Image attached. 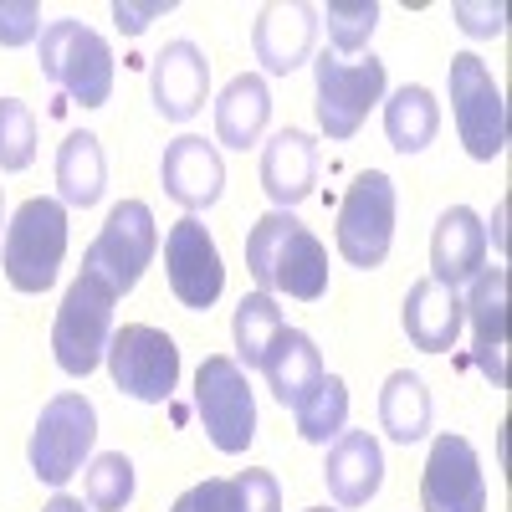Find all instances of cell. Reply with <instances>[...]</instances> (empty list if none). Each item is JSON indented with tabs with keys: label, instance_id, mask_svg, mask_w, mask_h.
Wrapping results in <instances>:
<instances>
[{
	"label": "cell",
	"instance_id": "cell-16",
	"mask_svg": "<svg viewBox=\"0 0 512 512\" xmlns=\"http://www.w3.org/2000/svg\"><path fill=\"white\" fill-rule=\"evenodd\" d=\"M159 180H164V195L185 205L190 216L195 210H210L226 190V164H221V149L205 144L200 134H180L175 144L164 149L159 159Z\"/></svg>",
	"mask_w": 512,
	"mask_h": 512
},
{
	"label": "cell",
	"instance_id": "cell-30",
	"mask_svg": "<svg viewBox=\"0 0 512 512\" xmlns=\"http://www.w3.org/2000/svg\"><path fill=\"white\" fill-rule=\"evenodd\" d=\"M318 26H328L333 52H364L374 26H379V6L374 0H328L318 11Z\"/></svg>",
	"mask_w": 512,
	"mask_h": 512
},
{
	"label": "cell",
	"instance_id": "cell-4",
	"mask_svg": "<svg viewBox=\"0 0 512 512\" xmlns=\"http://www.w3.org/2000/svg\"><path fill=\"white\" fill-rule=\"evenodd\" d=\"M113 303H118V292L98 272L82 267L57 308V323H52V354H57L62 374L88 379L103 364L108 338H113Z\"/></svg>",
	"mask_w": 512,
	"mask_h": 512
},
{
	"label": "cell",
	"instance_id": "cell-14",
	"mask_svg": "<svg viewBox=\"0 0 512 512\" xmlns=\"http://www.w3.org/2000/svg\"><path fill=\"white\" fill-rule=\"evenodd\" d=\"M313 41H318V6H303V0H272V6L256 11L251 52H256V62H262V72L287 77L297 67H308Z\"/></svg>",
	"mask_w": 512,
	"mask_h": 512
},
{
	"label": "cell",
	"instance_id": "cell-10",
	"mask_svg": "<svg viewBox=\"0 0 512 512\" xmlns=\"http://www.w3.org/2000/svg\"><path fill=\"white\" fill-rule=\"evenodd\" d=\"M313 88H318V128L333 139V144H344L354 139L369 108L384 98V62L369 52L359 62H344V57H318L313 62Z\"/></svg>",
	"mask_w": 512,
	"mask_h": 512
},
{
	"label": "cell",
	"instance_id": "cell-3",
	"mask_svg": "<svg viewBox=\"0 0 512 512\" xmlns=\"http://www.w3.org/2000/svg\"><path fill=\"white\" fill-rule=\"evenodd\" d=\"M62 256H67V205L52 195L26 200L6 226V251H0L6 282L26 297H41L57 282Z\"/></svg>",
	"mask_w": 512,
	"mask_h": 512
},
{
	"label": "cell",
	"instance_id": "cell-17",
	"mask_svg": "<svg viewBox=\"0 0 512 512\" xmlns=\"http://www.w3.org/2000/svg\"><path fill=\"white\" fill-rule=\"evenodd\" d=\"M461 308L472 318L477 369L492 379V390H502L507 384V267H482L472 277V297Z\"/></svg>",
	"mask_w": 512,
	"mask_h": 512
},
{
	"label": "cell",
	"instance_id": "cell-24",
	"mask_svg": "<svg viewBox=\"0 0 512 512\" xmlns=\"http://www.w3.org/2000/svg\"><path fill=\"white\" fill-rule=\"evenodd\" d=\"M441 134V108L436 93L420 88V82H405L384 98V139H390L395 154H425Z\"/></svg>",
	"mask_w": 512,
	"mask_h": 512
},
{
	"label": "cell",
	"instance_id": "cell-32",
	"mask_svg": "<svg viewBox=\"0 0 512 512\" xmlns=\"http://www.w3.org/2000/svg\"><path fill=\"white\" fill-rule=\"evenodd\" d=\"M41 36V6L36 0H0V47L16 52V47H31Z\"/></svg>",
	"mask_w": 512,
	"mask_h": 512
},
{
	"label": "cell",
	"instance_id": "cell-18",
	"mask_svg": "<svg viewBox=\"0 0 512 512\" xmlns=\"http://www.w3.org/2000/svg\"><path fill=\"white\" fill-rule=\"evenodd\" d=\"M487 262V226L472 205H451L441 210V221L431 231V282L441 287H461L472 282Z\"/></svg>",
	"mask_w": 512,
	"mask_h": 512
},
{
	"label": "cell",
	"instance_id": "cell-26",
	"mask_svg": "<svg viewBox=\"0 0 512 512\" xmlns=\"http://www.w3.org/2000/svg\"><path fill=\"white\" fill-rule=\"evenodd\" d=\"M379 431L395 446H415L431 436V390L410 369H395L379 390Z\"/></svg>",
	"mask_w": 512,
	"mask_h": 512
},
{
	"label": "cell",
	"instance_id": "cell-27",
	"mask_svg": "<svg viewBox=\"0 0 512 512\" xmlns=\"http://www.w3.org/2000/svg\"><path fill=\"white\" fill-rule=\"evenodd\" d=\"M282 308H277V297L267 292H246L241 303H236V318H231V338H236V364L241 369H262L267 349L277 344V333H282Z\"/></svg>",
	"mask_w": 512,
	"mask_h": 512
},
{
	"label": "cell",
	"instance_id": "cell-40",
	"mask_svg": "<svg viewBox=\"0 0 512 512\" xmlns=\"http://www.w3.org/2000/svg\"><path fill=\"white\" fill-rule=\"evenodd\" d=\"M308 512H328V507H308Z\"/></svg>",
	"mask_w": 512,
	"mask_h": 512
},
{
	"label": "cell",
	"instance_id": "cell-31",
	"mask_svg": "<svg viewBox=\"0 0 512 512\" xmlns=\"http://www.w3.org/2000/svg\"><path fill=\"white\" fill-rule=\"evenodd\" d=\"M36 159V113L21 98H0V169L21 175Z\"/></svg>",
	"mask_w": 512,
	"mask_h": 512
},
{
	"label": "cell",
	"instance_id": "cell-19",
	"mask_svg": "<svg viewBox=\"0 0 512 512\" xmlns=\"http://www.w3.org/2000/svg\"><path fill=\"white\" fill-rule=\"evenodd\" d=\"M323 482L328 497L338 507H369L384 487V451L369 431H344L338 441H328V461H323Z\"/></svg>",
	"mask_w": 512,
	"mask_h": 512
},
{
	"label": "cell",
	"instance_id": "cell-35",
	"mask_svg": "<svg viewBox=\"0 0 512 512\" xmlns=\"http://www.w3.org/2000/svg\"><path fill=\"white\" fill-rule=\"evenodd\" d=\"M236 482V497H241V512H282V487L272 472H262V466H246Z\"/></svg>",
	"mask_w": 512,
	"mask_h": 512
},
{
	"label": "cell",
	"instance_id": "cell-34",
	"mask_svg": "<svg viewBox=\"0 0 512 512\" xmlns=\"http://www.w3.org/2000/svg\"><path fill=\"white\" fill-rule=\"evenodd\" d=\"M451 21H456L466 36H477V41L507 36V6H502V0H487V6H477V0H456Z\"/></svg>",
	"mask_w": 512,
	"mask_h": 512
},
{
	"label": "cell",
	"instance_id": "cell-11",
	"mask_svg": "<svg viewBox=\"0 0 512 512\" xmlns=\"http://www.w3.org/2000/svg\"><path fill=\"white\" fill-rule=\"evenodd\" d=\"M154 246H159L154 210H149L144 200H118V205L108 210L98 241L88 246V256H82V267L98 272L113 292H134L139 277H144L149 262H154Z\"/></svg>",
	"mask_w": 512,
	"mask_h": 512
},
{
	"label": "cell",
	"instance_id": "cell-1",
	"mask_svg": "<svg viewBox=\"0 0 512 512\" xmlns=\"http://www.w3.org/2000/svg\"><path fill=\"white\" fill-rule=\"evenodd\" d=\"M246 272L267 297L282 292L297 303H318L328 292V251L292 210H267L246 236Z\"/></svg>",
	"mask_w": 512,
	"mask_h": 512
},
{
	"label": "cell",
	"instance_id": "cell-2",
	"mask_svg": "<svg viewBox=\"0 0 512 512\" xmlns=\"http://www.w3.org/2000/svg\"><path fill=\"white\" fill-rule=\"evenodd\" d=\"M41 77L82 103V108H103L113 98V47L108 36L82 26V21H47L41 26Z\"/></svg>",
	"mask_w": 512,
	"mask_h": 512
},
{
	"label": "cell",
	"instance_id": "cell-33",
	"mask_svg": "<svg viewBox=\"0 0 512 512\" xmlns=\"http://www.w3.org/2000/svg\"><path fill=\"white\" fill-rule=\"evenodd\" d=\"M169 512H241V497H236L231 477H205L190 492H180V502Z\"/></svg>",
	"mask_w": 512,
	"mask_h": 512
},
{
	"label": "cell",
	"instance_id": "cell-22",
	"mask_svg": "<svg viewBox=\"0 0 512 512\" xmlns=\"http://www.w3.org/2000/svg\"><path fill=\"white\" fill-rule=\"evenodd\" d=\"M262 374H267V384H272V395L287 405V410H297L303 405L318 384H323V354H318V344L303 333V328H282L277 333V344L267 349V359H262Z\"/></svg>",
	"mask_w": 512,
	"mask_h": 512
},
{
	"label": "cell",
	"instance_id": "cell-9",
	"mask_svg": "<svg viewBox=\"0 0 512 512\" xmlns=\"http://www.w3.org/2000/svg\"><path fill=\"white\" fill-rule=\"evenodd\" d=\"M195 410L216 451L241 456L256 441V400H251L246 369L231 354H210L195 369Z\"/></svg>",
	"mask_w": 512,
	"mask_h": 512
},
{
	"label": "cell",
	"instance_id": "cell-28",
	"mask_svg": "<svg viewBox=\"0 0 512 512\" xmlns=\"http://www.w3.org/2000/svg\"><path fill=\"white\" fill-rule=\"evenodd\" d=\"M297 415V436L313 441V446H328L349 431V384L338 374H323V384L292 410Z\"/></svg>",
	"mask_w": 512,
	"mask_h": 512
},
{
	"label": "cell",
	"instance_id": "cell-20",
	"mask_svg": "<svg viewBox=\"0 0 512 512\" xmlns=\"http://www.w3.org/2000/svg\"><path fill=\"white\" fill-rule=\"evenodd\" d=\"M318 185V139L303 128H282L272 144H262V190L272 210L303 205Z\"/></svg>",
	"mask_w": 512,
	"mask_h": 512
},
{
	"label": "cell",
	"instance_id": "cell-6",
	"mask_svg": "<svg viewBox=\"0 0 512 512\" xmlns=\"http://www.w3.org/2000/svg\"><path fill=\"white\" fill-rule=\"evenodd\" d=\"M446 88H451V113H456V134L472 159H502L507 154V103L502 88L492 82L487 62L477 52H456L446 67Z\"/></svg>",
	"mask_w": 512,
	"mask_h": 512
},
{
	"label": "cell",
	"instance_id": "cell-5",
	"mask_svg": "<svg viewBox=\"0 0 512 512\" xmlns=\"http://www.w3.org/2000/svg\"><path fill=\"white\" fill-rule=\"evenodd\" d=\"M93 441H98V410L88 395H52L47 410L36 415V431L26 441V461H31V472L36 482H47V487H62L82 472V461L93 456Z\"/></svg>",
	"mask_w": 512,
	"mask_h": 512
},
{
	"label": "cell",
	"instance_id": "cell-12",
	"mask_svg": "<svg viewBox=\"0 0 512 512\" xmlns=\"http://www.w3.org/2000/svg\"><path fill=\"white\" fill-rule=\"evenodd\" d=\"M164 277H169V292H175L190 313L216 308V297L226 292L221 251H216V241H210L200 216H185V221L169 226V236H164Z\"/></svg>",
	"mask_w": 512,
	"mask_h": 512
},
{
	"label": "cell",
	"instance_id": "cell-15",
	"mask_svg": "<svg viewBox=\"0 0 512 512\" xmlns=\"http://www.w3.org/2000/svg\"><path fill=\"white\" fill-rule=\"evenodd\" d=\"M149 93L164 123H185L205 108L210 98V62L195 41H169V47L149 62Z\"/></svg>",
	"mask_w": 512,
	"mask_h": 512
},
{
	"label": "cell",
	"instance_id": "cell-39",
	"mask_svg": "<svg viewBox=\"0 0 512 512\" xmlns=\"http://www.w3.org/2000/svg\"><path fill=\"white\" fill-rule=\"evenodd\" d=\"M0 226H6V190H0Z\"/></svg>",
	"mask_w": 512,
	"mask_h": 512
},
{
	"label": "cell",
	"instance_id": "cell-25",
	"mask_svg": "<svg viewBox=\"0 0 512 512\" xmlns=\"http://www.w3.org/2000/svg\"><path fill=\"white\" fill-rule=\"evenodd\" d=\"M108 190V164H103V139L98 134H67L57 149V200L72 210L98 205Z\"/></svg>",
	"mask_w": 512,
	"mask_h": 512
},
{
	"label": "cell",
	"instance_id": "cell-23",
	"mask_svg": "<svg viewBox=\"0 0 512 512\" xmlns=\"http://www.w3.org/2000/svg\"><path fill=\"white\" fill-rule=\"evenodd\" d=\"M272 118V93H267V77L241 72L226 82V93L216 98V139L226 149H251L262 139V128Z\"/></svg>",
	"mask_w": 512,
	"mask_h": 512
},
{
	"label": "cell",
	"instance_id": "cell-38",
	"mask_svg": "<svg viewBox=\"0 0 512 512\" xmlns=\"http://www.w3.org/2000/svg\"><path fill=\"white\" fill-rule=\"evenodd\" d=\"M492 241H497V246H507V200L497 205V226H492Z\"/></svg>",
	"mask_w": 512,
	"mask_h": 512
},
{
	"label": "cell",
	"instance_id": "cell-37",
	"mask_svg": "<svg viewBox=\"0 0 512 512\" xmlns=\"http://www.w3.org/2000/svg\"><path fill=\"white\" fill-rule=\"evenodd\" d=\"M41 512H88V502H77V497H67V492H57L47 507H41Z\"/></svg>",
	"mask_w": 512,
	"mask_h": 512
},
{
	"label": "cell",
	"instance_id": "cell-13",
	"mask_svg": "<svg viewBox=\"0 0 512 512\" xmlns=\"http://www.w3.org/2000/svg\"><path fill=\"white\" fill-rule=\"evenodd\" d=\"M420 512H487V477L466 436H436L420 472Z\"/></svg>",
	"mask_w": 512,
	"mask_h": 512
},
{
	"label": "cell",
	"instance_id": "cell-7",
	"mask_svg": "<svg viewBox=\"0 0 512 512\" xmlns=\"http://www.w3.org/2000/svg\"><path fill=\"white\" fill-rule=\"evenodd\" d=\"M338 256L359 272L384 267V256L395 246V180L384 169H364L349 185L344 205H338Z\"/></svg>",
	"mask_w": 512,
	"mask_h": 512
},
{
	"label": "cell",
	"instance_id": "cell-29",
	"mask_svg": "<svg viewBox=\"0 0 512 512\" xmlns=\"http://www.w3.org/2000/svg\"><path fill=\"white\" fill-rule=\"evenodd\" d=\"M82 502H88V512H123L134 502V461L123 451L93 456L88 477H82Z\"/></svg>",
	"mask_w": 512,
	"mask_h": 512
},
{
	"label": "cell",
	"instance_id": "cell-21",
	"mask_svg": "<svg viewBox=\"0 0 512 512\" xmlns=\"http://www.w3.org/2000/svg\"><path fill=\"white\" fill-rule=\"evenodd\" d=\"M400 323H405V338H410L420 354H446V349H456V338H461L466 308H461V297H456L451 287L420 277V282L405 292Z\"/></svg>",
	"mask_w": 512,
	"mask_h": 512
},
{
	"label": "cell",
	"instance_id": "cell-36",
	"mask_svg": "<svg viewBox=\"0 0 512 512\" xmlns=\"http://www.w3.org/2000/svg\"><path fill=\"white\" fill-rule=\"evenodd\" d=\"M175 11V0H149V6H134V0H118L113 6V21H118V31L123 36H144L159 16H169Z\"/></svg>",
	"mask_w": 512,
	"mask_h": 512
},
{
	"label": "cell",
	"instance_id": "cell-8",
	"mask_svg": "<svg viewBox=\"0 0 512 512\" xmlns=\"http://www.w3.org/2000/svg\"><path fill=\"white\" fill-rule=\"evenodd\" d=\"M108 374L118 384V395L139 400V405H164L180 384V349L164 328L149 323H128L108 338Z\"/></svg>",
	"mask_w": 512,
	"mask_h": 512
}]
</instances>
